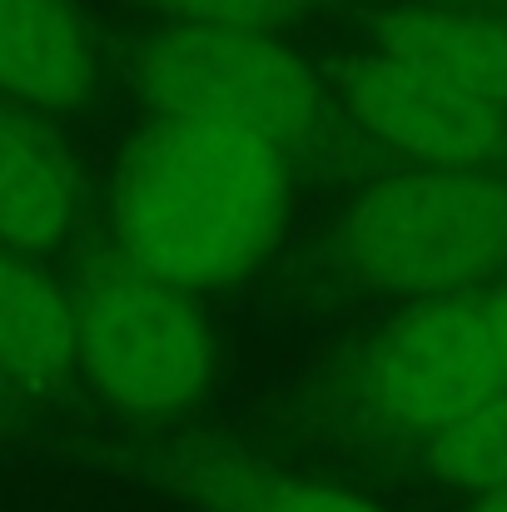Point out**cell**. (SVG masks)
Here are the masks:
<instances>
[{
  "label": "cell",
  "mask_w": 507,
  "mask_h": 512,
  "mask_svg": "<svg viewBox=\"0 0 507 512\" xmlns=\"http://www.w3.org/2000/svg\"><path fill=\"white\" fill-rule=\"evenodd\" d=\"M348 105L378 140L433 170H473L507 135L503 105L408 70L388 55L358 60L348 70Z\"/></svg>",
  "instance_id": "8992f818"
},
{
  "label": "cell",
  "mask_w": 507,
  "mask_h": 512,
  "mask_svg": "<svg viewBox=\"0 0 507 512\" xmlns=\"http://www.w3.org/2000/svg\"><path fill=\"white\" fill-rule=\"evenodd\" d=\"M473 512H507V488H498V493H488V498H483V503H478Z\"/></svg>",
  "instance_id": "9a60e30c"
},
{
  "label": "cell",
  "mask_w": 507,
  "mask_h": 512,
  "mask_svg": "<svg viewBox=\"0 0 507 512\" xmlns=\"http://www.w3.org/2000/svg\"><path fill=\"white\" fill-rule=\"evenodd\" d=\"M507 388L483 299H433L373 348V398L388 418L443 433Z\"/></svg>",
  "instance_id": "5b68a950"
},
{
  "label": "cell",
  "mask_w": 507,
  "mask_h": 512,
  "mask_svg": "<svg viewBox=\"0 0 507 512\" xmlns=\"http://www.w3.org/2000/svg\"><path fill=\"white\" fill-rule=\"evenodd\" d=\"M80 363L95 393L125 413L184 408L209 378V334L194 304L140 269H110L75 314Z\"/></svg>",
  "instance_id": "277c9868"
},
{
  "label": "cell",
  "mask_w": 507,
  "mask_h": 512,
  "mask_svg": "<svg viewBox=\"0 0 507 512\" xmlns=\"http://www.w3.org/2000/svg\"><path fill=\"white\" fill-rule=\"evenodd\" d=\"M433 468L453 488H478L483 498L507 488V388L453 428L433 433Z\"/></svg>",
  "instance_id": "7c38bea8"
},
{
  "label": "cell",
  "mask_w": 507,
  "mask_h": 512,
  "mask_svg": "<svg viewBox=\"0 0 507 512\" xmlns=\"http://www.w3.org/2000/svg\"><path fill=\"white\" fill-rule=\"evenodd\" d=\"M145 100L174 125H224L259 135L279 155L299 145L319 110L309 65L264 30L174 25L140 55Z\"/></svg>",
  "instance_id": "3957f363"
},
{
  "label": "cell",
  "mask_w": 507,
  "mask_h": 512,
  "mask_svg": "<svg viewBox=\"0 0 507 512\" xmlns=\"http://www.w3.org/2000/svg\"><path fill=\"white\" fill-rule=\"evenodd\" d=\"M70 219V179L60 160L15 120L0 115V244L50 249Z\"/></svg>",
  "instance_id": "30bf717a"
},
{
  "label": "cell",
  "mask_w": 507,
  "mask_h": 512,
  "mask_svg": "<svg viewBox=\"0 0 507 512\" xmlns=\"http://www.w3.org/2000/svg\"><path fill=\"white\" fill-rule=\"evenodd\" d=\"M338 264L383 294H448L507 264V184L418 170L363 189L338 224Z\"/></svg>",
  "instance_id": "7a4b0ae2"
},
{
  "label": "cell",
  "mask_w": 507,
  "mask_h": 512,
  "mask_svg": "<svg viewBox=\"0 0 507 512\" xmlns=\"http://www.w3.org/2000/svg\"><path fill=\"white\" fill-rule=\"evenodd\" d=\"M383 55L507 105V30L458 10H403L383 25Z\"/></svg>",
  "instance_id": "ba28073f"
},
{
  "label": "cell",
  "mask_w": 507,
  "mask_h": 512,
  "mask_svg": "<svg viewBox=\"0 0 507 512\" xmlns=\"http://www.w3.org/2000/svg\"><path fill=\"white\" fill-rule=\"evenodd\" d=\"M488 304V324H493V343H498V358H503V378H507V289L483 299Z\"/></svg>",
  "instance_id": "5bb4252c"
},
{
  "label": "cell",
  "mask_w": 507,
  "mask_h": 512,
  "mask_svg": "<svg viewBox=\"0 0 507 512\" xmlns=\"http://www.w3.org/2000/svg\"><path fill=\"white\" fill-rule=\"evenodd\" d=\"M174 10L179 25H229V30H269L279 25L299 0H150Z\"/></svg>",
  "instance_id": "4fadbf2b"
},
{
  "label": "cell",
  "mask_w": 507,
  "mask_h": 512,
  "mask_svg": "<svg viewBox=\"0 0 507 512\" xmlns=\"http://www.w3.org/2000/svg\"><path fill=\"white\" fill-rule=\"evenodd\" d=\"M0 90L70 110L90 90V35L70 0H0Z\"/></svg>",
  "instance_id": "52a82bcc"
},
{
  "label": "cell",
  "mask_w": 507,
  "mask_h": 512,
  "mask_svg": "<svg viewBox=\"0 0 507 512\" xmlns=\"http://www.w3.org/2000/svg\"><path fill=\"white\" fill-rule=\"evenodd\" d=\"M199 488L214 508L224 512H383L343 488L324 483H299V478H274V473H254V468H204Z\"/></svg>",
  "instance_id": "8fae6325"
},
{
  "label": "cell",
  "mask_w": 507,
  "mask_h": 512,
  "mask_svg": "<svg viewBox=\"0 0 507 512\" xmlns=\"http://www.w3.org/2000/svg\"><path fill=\"white\" fill-rule=\"evenodd\" d=\"M284 155L224 125L150 130L120 179L115 234L130 269L160 284H219L279 229Z\"/></svg>",
  "instance_id": "6da1fadb"
},
{
  "label": "cell",
  "mask_w": 507,
  "mask_h": 512,
  "mask_svg": "<svg viewBox=\"0 0 507 512\" xmlns=\"http://www.w3.org/2000/svg\"><path fill=\"white\" fill-rule=\"evenodd\" d=\"M75 309L30 264L0 254V363L20 378H55L75 358Z\"/></svg>",
  "instance_id": "9c48e42d"
}]
</instances>
